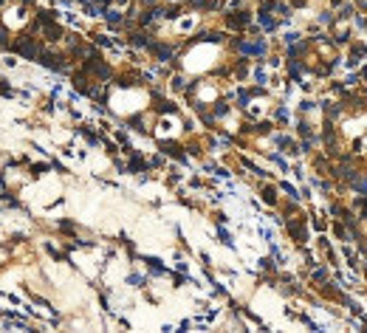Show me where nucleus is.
<instances>
[{
  "label": "nucleus",
  "mask_w": 367,
  "mask_h": 333,
  "mask_svg": "<svg viewBox=\"0 0 367 333\" xmlns=\"http://www.w3.org/2000/svg\"><path fill=\"white\" fill-rule=\"evenodd\" d=\"M240 51H243V54L260 57V54H266V43H240Z\"/></svg>",
  "instance_id": "obj_1"
},
{
  "label": "nucleus",
  "mask_w": 367,
  "mask_h": 333,
  "mask_svg": "<svg viewBox=\"0 0 367 333\" xmlns=\"http://www.w3.org/2000/svg\"><path fill=\"white\" fill-rule=\"evenodd\" d=\"M255 79L263 85V82H266V71H260V68H257V71H255Z\"/></svg>",
  "instance_id": "obj_5"
},
{
  "label": "nucleus",
  "mask_w": 367,
  "mask_h": 333,
  "mask_svg": "<svg viewBox=\"0 0 367 333\" xmlns=\"http://www.w3.org/2000/svg\"><path fill=\"white\" fill-rule=\"evenodd\" d=\"M127 282H130V285H141V282H144V280H141V277H139V274H130V277H127Z\"/></svg>",
  "instance_id": "obj_4"
},
{
  "label": "nucleus",
  "mask_w": 367,
  "mask_h": 333,
  "mask_svg": "<svg viewBox=\"0 0 367 333\" xmlns=\"http://www.w3.org/2000/svg\"><path fill=\"white\" fill-rule=\"evenodd\" d=\"M105 18H108V23H113V26L122 23V15H119V12H105Z\"/></svg>",
  "instance_id": "obj_2"
},
{
  "label": "nucleus",
  "mask_w": 367,
  "mask_h": 333,
  "mask_svg": "<svg viewBox=\"0 0 367 333\" xmlns=\"http://www.w3.org/2000/svg\"><path fill=\"white\" fill-rule=\"evenodd\" d=\"M260 26H263V29H274V20H271V18L263 12V15H260Z\"/></svg>",
  "instance_id": "obj_3"
}]
</instances>
